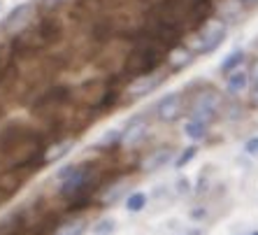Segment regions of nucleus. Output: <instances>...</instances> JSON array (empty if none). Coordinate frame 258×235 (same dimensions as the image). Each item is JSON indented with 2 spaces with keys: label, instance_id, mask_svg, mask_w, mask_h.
<instances>
[{
  "label": "nucleus",
  "instance_id": "9b49d317",
  "mask_svg": "<svg viewBox=\"0 0 258 235\" xmlns=\"http://www.w3.org/2000/svg\"><path fill=\"white\" fill-rule=\"evenodd\" d=\"M72 145H75L72 140H63V142H58V145L51 147V149H49L47 154H44V158H47V161H58L60 156H66L68 151L72 149Z\"/></svg>",
  "mask_w": 258,
  "mask_h": 235
},
{
  "label": "nucleus",
  "instance_id": "0eeeda50",
  "mask_svg": "<svg viewBox=\"0 0 258 235\" xmlns=\"http://www.w3.org/2000/svg\"><path fill=\"white\" fill-rule=\"evenodd\" d=\"M246 84H249V75H246L244 70H233V73L228 75V93L230 96H240L242 91L246 89Z\"/></svg>",
  "mask_w": 258,
  "mask_h": 235
},
{
  "label": "nucleus",
  "instance_id": "f8f14e48",
  "mask_svg": "<svg viewBox=\"0 0 258 235\" xmlns=\"http://www.w3.org/2000/svg\"><path fill=\"white\" fill-rule=\"evenodd\" d=\"M144 205H147V193H142V191H135L126 198L128 212H140V210H144Z\"/></svg>",
  "mask_w": 258,
  "mask_h": 235
},
{
  "label": "nucleus",
  "instance_id": "f3484780",
  "mask_svg": "<svg viewBox=\"0 0 258 235\" xmlns=\"http://www.w3.org/2000/svg\"><path fill=\"white\" fill-rule=\"evenodd\" d=\"M188 61H191V56H188V51H184V49H177V51H172V56H170V63H172L174 68L186 66Z\"/></svg>",
  "mask_w": 258,
  "mask_h": 235
},
{
  "label": "nucleus",
  "instance_id": "4be33fe9",
  "mask_svg": "<svg viewBox=\"0 0 258 235\" xmlns=\"http://www.w3.org/2000/svg\"><path fill=\"white\" fill-rule=\"evenodd\" d=\"M253 79H256V86H258V63L253 66Z\"/></svg>",
  "mask_w": 258,
  "mask_h": 235
},
{
  "label": "nucleus",
  "instance_id": "412c9836",
  "mask_svg": "<svg viewBox=\"0 0 258 235\" xmlns=\"http://www.w3.org/2000/svg\"><path fill=\"white\" fill-rule=\"evenodd\" d=\"M56 3H60V0H44V5H47V7H54Z\"/></svg>",
  "mask_w": 258,
  "mask_h": 235
},
{
  "label": "nucleus",
  "instance_id": "1a4fd4ad",
  "mask_svg": "<svg viewBox=\"0 0 258 235\" xmlns=\"http://www.w3.org/2000/svg\"><path fill=\"white\" fill-rule=\"evenodd\" d=\"M84 180H86V170H82L79 168L77 172L72 177H68L66 182H63V187H60V193H66V196H70V193H75L82 184H84Z\"/></svg>",
  "mask_w": 258,
  "mask_h": 235
},
{
  "label": "nucleus",
  "instance_id": "a878e982",
  "mask_svg": "<svg viewBox=\"0 0 258 235\" xmlns=\"http://www.w3.org/2000/svg\"><path fill=\"white\" fill-rule=\"evenodd\" d=\"M0 10H3V5H0Z\"/></svg>",
  "mask_w": 258,
  "mask_h": 235
},
{
  "label": "nucleus",
  "instance_id": "9d476101",
  "mask_svg": "<svg viewBox=\"0 0 258 235\" xmlns=\"http://www.w3.org/2000/svg\"><path fill=\"white\" fill-rule=\"evenodd\" d=\"M184 133H186L191 140H203L205 135H207V124L191 119V121H186V124H184Z\"/></svg>",
  "mask_w": 258,
  "mask_h": 235
},
{
  "label": "nucleus",
  "instance_id": "ddd939ff",
  "mask_svg": "<svg viewBox=\"0 0 258 235\" xmlns=\"http://www.w3.org/2000/svg\"><path fill=\"white\" fill-rule=\"evenodd\" d=\"M86 230V223L84 221H72V223H63L56 235H82Z\"/></svg>",
  "mask_w": 258,
  "mask_h": 235
},
{
  "label": "nucleus",
  "instance_id": "20e7f679",
  "mask_svg": "<svg viewBox=\"0 0 258 235\" xmlns=\"http://www.w3.org/2000/svg\"><path fill=\"white\" fill-rule=\"evenodd\" d=\"M30 14H33V5H30V3L14 7L12 12H10V17L5 19V24H3V28L10 30V33H17V30H21L26 24H28Z\"/></svg>",
  "mask_w": 258,
  "mask_h": 235
},
{
  "label": "nucleus",
  "instance_id": "b1692460",
  "mask_svg": "<svg viewBox=\"0 0 258 235\" xmlns=\"http://www.w3.org/2000/svg\"><path fill=\"white\" fill-rule=\"evenodd\" d=\"M244 3H256V0H244Z\"/></svg>",
  "mask_w": 258,
  "mask_h": 235
},
{
  "label": "nucleus",
  "instance_id": "f257e3e1",
  "mask_svg": "<svg viewBox=\"0 0 258 235\" xmlns=\"http://www.w3.org/2000/svg\"><path fill=\"white\" fill-rule=\"evenodd\" d=\"M219 105H221V96H219V93H214V91H207V93H200V96L196 98L191 114H193V119H196V121L207 124V121H212L216 116Z\"/></svg>",
  "mask_w": 258,
  "mask_h": 235
},
{
  "label": "nucleus",
  "instance_id": "393cba45",
  "mask_svg": "<svg viewBox=\"0 0 258 235\" xmlns=\"http://www.w3.org/2000/svg\"><path fill=\"white\" fill-rule=\"evenodd\" d=\"M251 235H258V230H256V233H251Z\"/></svg>",
  "mask_w": 258,
  "mask_h": 235
},
{
  "label": "nucleus",
  "instance_id": "dca6fc26",
  "mask_svg": "<svg viewBox=\"0 0 258 235\" xmlns=\"http://www.w3.org/2000/svg\"><path fill=\"white\" fill-rule=\"evenodd\" d=\"M114 228H116L114 219H102V221H98L96 226H93V233L96 235H109V233H114Z\"/></svg>",
  "mask_w": 258,
  "mask_h": 235
},
{
  "label": "nucleus",
  "instance_id": "4468645a",
  "mask_svg": "<svg viewBox=\"0 0 258 235\" xmlns=\"http://www.w3.org/2000/svg\"><path fill=\"white\" fill-rule=\"evenodd\" d=\"M242 61H244V54H242V51H233V54H230L228 58L221 63V70H223V73H233Z\"/></svg>",
  "mask_w": 258,
  "mask_h": 235
},
{
  "label": "nucleus",
  "instance_id": "6ab92c4d",
  "mask_svg": "<svg viewBox=\"0 0 258 235\" xmlns=\"http://www.w3.org/2000/svg\"><path fill=\"white\" fill-rule=\"evenodd\" d=\"M77 170H79V165H66V168H60L58 172H56V177H58V180H63V182H66L68 177H72V175H75V172H77Z\"/></svg>",
  "mask_w": 258,
  "mask_h": 235
},
{
  "label": "nucleus",
  "instance_id": "a211bd4d",
  "mask_svg": "<svg viewBox=\"0 0 258 235\" xmlns=\"http://www.w3.org/2000/svg\"><path fill=\"white\" fill-rule=\"evenodd\" d=\"M193 156H196V147H186V151H184V154H181V156L174 161V165H177V168H184V165H186V163L191 161Z\"/></svg>",
  "mask_w": 258,
  "mask_h": 235
},
{
  "label": "nucleus",
  "instance_id": "5701e85b",
  "mask_svg": "<svg viewBox=\"0 0 258 235\" xmlns=\"http://www.w3.org/2000/svg\"><path fill=\"white\" fill-rule=\"evenodd\" d=\"M253 100H256V103H258V86H256V96H253Z\"/></svg>",
  "mask_w": 258,
  "mask_h": 235
},
{
  "label": "nucleus",
  "instance_id": "423d86ee",
  "mask_svg": "<svg viewBox=\"0 0 258 235\" xmlns=\"http://www.w3.org/2000/svg\"><path fill=\"white\" fill-rule=\"evenodd\" d=\"M144 135H147V121L144 119H133L131 124H128V128L123 131V135H121V142H123L126 147H133V145H138Z\"/></svg>",
  "mask_w": 258,
  "mask_h": 235
},
{
  "label": "nucleus",
  "instance_id": "7ed1b4c3",
  "mask_svg": "<svg viewBox=\"0 0 258 235\" xmlns=\"http://www.w3.org/2000/svg\"><path fill=\"white\" fill-rule=\"evenodd\" d=\"M181 96L179 93H168V96L163 98L161 103H158L156 112H158V119L163 121H174L177 116L181 114Z\"/></svg>",
  "mask_w": 258,
  "mask_h": 235
},
{
  "label": "nucleus",
  "instance_id": "6e6552de",
  "mask_svg": "<svg viewBox=\"0 0 258 235\" xmlns=\"http://www.w3.org/2000/svg\"><path fill=\"white\" fill-rule=\"evenodd\" d=\"M170 161H172V149H158L156 154H151V156L144 161V170H158Z\"/></svg>",
  "mask_w": 258,
  "mask_h": 235
},
{
  "label": "nucleus",
  "instance_id": "aec40b11",
  "mask_svg": "<svg viewBox=\"0 0 258 235\" xmlns=\"http://www.w3.org/2000/svg\"><path fill=\"white\" fill-rule=\"evenodd\" d=\"M244 151L249 154V156H258V135L256 138H251V140H246Z\"/></svg>",
  "mask_w": 258,
  "mask_h": 235
},
{
  "label": "nucleus",
  "instance_id": "2eb2a0df",
  "mask_svg": "<svg viewBox=\"0 0 258 235\" xmlns=\"http://www.w3.org/2000/svg\"><path fill=\"white\" fill-rule=\"evenodd\" d=\"M121 135H123V131H119V128H112V131H107L100 140H98V145H100V147H112L114 142H121Z\"/></svg>",
  "mask_w": 258,
  "mask_h": 235
},
{
  "label": "nucleus",
  "instance_id": "f03ea898",
  "mask_svg": "<svg viewBox=\"0 0 258 235\" xmlns=\"http://www.w3.org/2000/svg\"><path fill=\"white\" fill-rule=\"evenodd\" d=\"M223 35H226V24L223 21H207L203 33H200V40L196 44V49L203 51V54L205 51H212V49H216L223 42Z\"/></svg>",
  "mask_w": 258,
  "mask_h": 235
},
{
  "label": "nucleus",
  "instance_id": "39448f33",
  "mask_svg": "<svg viewBox=\"0 0 258 235\" xmlns=\"http://www.w3.org/2000/svg\"><path fill=\"white\" fill-rule=\"evenodd\" d=\"M158 84H161V77H156V75H140V77L128 86V93H131L133 98L147 96V93H151Z\"/></svg>",
  "mask_w": 258,
  "mask_h": 235
}]
</instances>
